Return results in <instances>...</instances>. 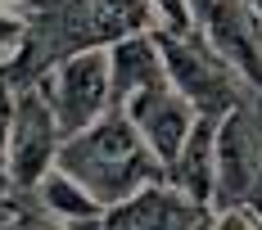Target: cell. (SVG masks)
I'll use <instances>...</instances> for the list:
<instances>
[{
  "mask_svg": "<svg viewBox=\"0 0 262 230\" xmlns=\"http://www.w3.org/2000/svg\"><path fill=\"white\" fill-rule=\"evenodd\" d=\"M54 167L73 172L104 208L131 203L163 172V163L154 158V149L145 145V135L136 131V122H131L122 108L104 113L100 122H91L77 135H68Z\"/></svg>",
  "mask_w": 262,
  "mask_h": 230,
  "instance_id": "1",
  "label": "cell"
},
{
  "mask_svg": "<svg viewBox=\"0 0 262 230\" xmlns=\"http://www.w3.org/2000/svg\"><path fill=\"white\" fill-rule=\"evenodd\" d=\"M50 104L63 127V140L100 122L113 104V81H108V50H81L73 54L50 81Z\"/></svg>",
  "mask_w": 262,
  "mask_h": 230,
  "instance_id": "2",
  "label": "cell"
},
{
  "mask_svg": "<svg viewBox=\"0 0 262 230\" xmlns=\"http://www.w3.org/2000/svg\"><path fill=\"white\" fill-rule=\"evenodd\" d=\"M63 127L54 118L50 95L41 90H23L14 100V127H9V176L18 185H41V176L54 167Z\"/></svg>",
  "mask_w": 262,
  "mask_h": 230,
  "instance_id": "3",
  "label": "cell"
},
{
  "mask_svg": "<svg viewBox=\"0 0 262 230\" xmlns=\"http://www.w3.org/2000/svg\"><path fill=\"white\" fill-rule=\"evenodd\" d=\"M122 113L136 122V131L145 135V145L154 149V158L163 167H172V158L181 153V145L190 140V131L199 122V108L172 86V77L149 86V90H140Z\"/></svg>",
  "mask_w": 262,
  "mask_h": 230,
  "instance_id": "4",
  "label": "cell"
},
{
  "mask_svg": "<svg viewBox=\"0 0 262 230\" xmlns=\"http://www.w3.org/2000/svg\"><path fill=\"white\" fill-rule=\"evenodd\" d=\"M158 45H163V59H167L172 86H177L199 113H208V118H226V113H231V104H235L231 77H226V68H222L212 54L194 50V45H185V41H158Z\"/></svg>",
  "mask_w": 262,
  "mask_h": 230,
  "instance_id": "5",
  "label": "cell"
},
{
  "mask_svg": "<svg viewBox=\"0 0 262 230\" xmlns=\"http://www.w3.org/2000/svg\"><path fill=\"white\" fill-rule=\"evenodd\" d=\"M108 81H113V108H127L140 90L167 81L163 45L149 36H118L108 45Z\"/></svg>",
  "mask_w": 262,
  "mask_h": 230,
  "instance_id": "6",
  "label": "cell"
},
{
  "mask_svg": "<svg viewBox=\"0 0 262 230\" xmlns=\"http://www.w3.org/2000/svg\"><path fill=\"white\" fill-rule=\"evenodd\" d=\"M217 127H222V118L199 113L190 140L172 158V180H177V190L190 194L194 203H208V194L217 190Z\"/></svg>",
  "mask_w": 262,
  "mask_h": 230,
  "instance_id": "7",
  "label": "cell"
},
{
  "mask_svg": "<svg viewBox=\"0 0 262 230\" xmlns=\"http://www.w3.org/2000/svg\"><path fill=\"white\" fill-rule=\"evenodd\" d=\"M253 180V140L244 127V113H226L217 127V190L226 199H239Z\"/></svg>",
  "mask_w": 262,
  "mask_h": 230,
  "instance_id": "8",
  "label": "cell"
},
{
  "mask_svg": "<svg viewBox=\"0 0 262 230\" xmlns=\"http://www.w3.org/2000/svg\"><path fill=\"white\" fill-rule=\"evenodd\" d=\"M208 18H212V36L217 45L231 54V63L244 68V73L262 81V63H258V41L249 32V18H244V5L239 0H212L208 5Z\"/></svg>",
  "mask_w": 262,
  "mask_h": 230,
  "instance_id": "9",
  "label": "cell"
},
{
  "mask_svg": "<svg viewBox=\"0 0 262 230\" xmlns=\"http://www.w3.org/2000/svg\"><path fill=\"white\" fill-rule=\"evenodd\" d=\"M199 217V203L190 194H167V190H140L131 199V230H190Z\"/></svg>",
  "mask_w": 262,
  "mask_h": 230,
  "instance_id": "10",
  "label": "cell"
},
{
  "mask_svg": "<svg viewBox=\"0 0 262 230\" xmlns=\"http://www.w3.org/2000/svg\"><path fill=\"white\" fill-rule=\"evenodd\" d=\"M36 190H41L46 212H50V217H63V221H95V217L104 212V203H100L73 172H63V167H50Z\"/></svg>",
  "mask_w": 262,
  "mask_h": 230,
  "instance_id": "11",
  "label": "cell"
},
{
  "mask_svg": "<svg viewBox=\"0 0 262 230\" xmlns=\"http://www.w3.org/2000/svg\"><path fill=\"white\" fill-rule=\"evenodd\" d=\"M154 9L163 14V23L172 27L177 36L190 32V14H194V0H154Z\"/></svg>",
  "mask_w": 262,
  "mask_h": 230,
  "instance_id": "12",
  "label": "cell"
},
{
  "mask_svg": "<svg viewBox=\"0 0 262 230\" xmlns=\"http://www.w3.org/2000/svg\"><path fill=\"white\" fill-rule=\"evenodd\" d=\"M18 45H23V23L9 18V14H0V59L9 50H18Z\"/></svg>",
  "mask_w": 262,
  "mask_h": 230,
  "instance_id": "13",
  "label": "cell"
},
{
  "mask_svg": "<svg viewBox=\"0 0 262 230\" xmlns=\"http://www.w3.org/2000/svg\"><path fill=\"white\" fill-rule=\"evenodd\" d=\"M212 230H262L249 212H239V208H231V212H222L217 221H212Z\"/></svg>",
  "mask_w": 262,
  "mask_h": 230,
  "instance_id": "14",
  "label": "cell"
},
{
  "mask_svg": "<svg viewBox=\"0 0 262 230\" xmlns=\"http://www.w3.org/2000/svg\"><path fill=\"white\" fill-rule=\"evenodd\" d=\"M9 127H14V104L5 100V86H0V158H9Z\"/></svg>",
  "mask_w": 262,
  "mask_h": 230,
  "instance_id": "15",
  "label": "cell"
},
{
  "mask_svg": "<svg viewBox=\"0 0 262 230\" xmlns=\"http://www.w3.org/2000/svg\"><path fill=\"white\" fill-rule=\"evenodd\" d=\"M249 9H253V14H258V18H262V0H249Z\"/></svg>",
  "mask_w": 262,
  "mask_h": 230,
  "instance_id": "16",
  "label": "cell"
},
{
  "mask_svg": "<svg viewBox=\"0 0 262 230\" xmlns=\"http://www.w3.org/2000/svg\"><path fill=\"white\" fill-rule=\"evenodd\" d=\"M194 5H199V9H208V5H212V0H194Z\"/></svg>",
  "mask_w": 262,
  "mask_h": 230,
  "instance_id": "17",
  "label": "cell"
}]
</instances>
